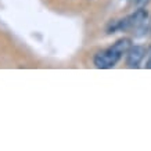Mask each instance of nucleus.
<instances>
[{
  "label": "nucleus",
  "mask_w": 151,
  "mask_h": 151,
  "mask_svg": "<svg viewBox=\"0 0 151 151\" xmlns=\"http://www.w3.org/2000/svg\"><path fill=\"white\" fill-rule=\"evenodd\" d=\"M146 55V49L143 46H132L126 53V65L129 68H137Z\"/></svg>",
  "instance_id": "obj_2"
},
{
  "label": "nucleus",
  "mask_w": 151,
  "mask_h": 151,
  "mask_svg": "<svg viewBox=\"0 0 151 151\" xmlns=\"http://www.w3.org/2000/svg\"><path fill=\"white\" fill-rule=\"evenodd\" d=\"M133 1L136 3V6H137V7H144V6H146L150 0H133Z\"/></svg>",
  "instance_id": "obj_3"
},
{
  "label": "nucleus",
  "mask_w": 151,
  "mask_h": 151,
  "mask_svg": "<svg viewBox=\"0 0 151 151\" xmlns=\"http://www.w3.org/2000/svg\"><path fill=\"white\" fill-rule=\"evenodd\" d=\"M146 68H151V54H150V58H148V61H147V64H146Z\"/></svg>",
  "instance_id": "obj_4"
},
{
  "label": "nucleus",
  "mask_w": 151,
  "mask_h": 151,
  "mask_svg": "<svg viewBox=\"0 0 151 151\" xmlns=\"http://www.w3.org/2000/svg\"><path fill=\"white\" fill-rule=\"evenodd\" d=\"M132 47V40L129 37H122L116 40L107 50H103V51H99L96 55H94V65L96 68L99 69H108V68H112L116 65L121 57L124 54L128 53V50Z\"/></svg>",
  "instance_id": "obj_1"
}]
</instances>
